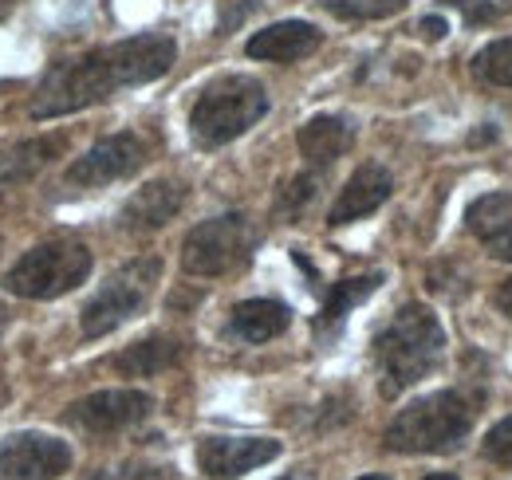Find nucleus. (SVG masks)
<instances>
[{"label": "nucleus", "instance_id": "33", "mask_svg": "<svg viewBox=\"0 0 512 480\" xmlns=\"http://www.w3.org/2000/svg\"><path fill=\"white\" fill-rule=\"evenodd\" d=\"M359 480H386V477H359Z\"/></svg>", "mask_w": 512, "mask_h": 480}, {"label": "nucleus", "instance_id": "2", "mask_svg": "<svg viewBox=\"0 0 512 480\" xmlns=\"http://www.w3.org/2000/svg\"><path fill=\"white\" fill-rule=\"evenodd\" d=\"M442 347H446V331L430 307L422 303L398 307V315L375 339V366H379L386 398H398L402 390L418 386L438 366Z\"/></svg>", "mask_w": 512, "mask_h": 480}, {"label": "nucleus", "instance_id": "34", "mask_svg": "<svg viewBox=\"0 0 512 480\" xmlns=\"http://www.w3.org/2000/svg\"><path fill=\"white\" fill-rule=\"evenodd\" d=\"M0 402H4V382H0Z\"/></svg>", "mask_w": 512, "mask_h": 480}, {"label": "nucleus", "instance_id": "9", "mask_svg": "<svg viewBox=\"0 0 512 480\" xmlns=\"http://www.w3.org/2000/svg\"><path fill=\"white\" fill-rule=\"evenodd\" d=\"M142 162H146V146H142L138 134H111V138L95 142L83 158L71 162L67 185H75V189H99V185L130 178Z\"/></svg>", "mask_w": 512, "mask_h": 480}, {"label": "nucleus", "instance_id": "25", "mask_svg": "<svg viewBox=\"0 0 512 480\" xmlns=\"http://www.w3.org/2000/svg\"><path fill=\"white\" fill-rule=\"evenodd\" d=\"M453 8H461V16H465V24H493L501 12H505V4H493V0H449Z\"/></svg>", "mask_w": 512, "mask_h": 480}, {"label": "nucleus", "instance_id": "8", "mask_svg": "<svg viewBox=\"0 0 512 480\" xmlns=\"http://www.w3.org/2000/svg\"><path fill=\"white\" fill-rule=\"evenodd\" d=\"M71 469V449L48 433H12L0 441V480H60Z\"/></svg>", "mask_w": 512, "mask_h": 480}, {"label": "nucleus", "instance_id": "15", "mask_svg": "<svg viewBox=\"0 0 512 480\" xmlns=\"http://www.w3.org/2000/svg\"><path fill=\"white\" fill-rule=\"evenodd\" d=\"M296 142H300V154L308 158V166L323 170V166H331L335 158H343L351 150L355 130H351V122L339 119V115H320V119L300 126Z\"/></svg>", "mask_w": 512, "mask_h": 480}, {"label": "nucleus", "instance_id": "18", "mask_svg": "<svg viewBox=\"0 0 512 480\" xmlns=\"http://www.w3.org/2000/svg\"><path fill=\"white\" fill-rule=\"evenodd\" d=\"M178 355H182V343H178V339L150 335V339H142V343H130L127 351L115 359V366H119V374H127V378H150V374L170 370V366L178 362Z\"/></svg>", "mask_w": 512, "mask_h": 480}, {"label": "nucleus", "instance_id": "23", "mask_svg": "<svg viewBox=\"0 0 512 480\" xmlns=\"http://www.w3.org/2000/svg\"><path fill=\"white\" fill-rule=\"evenodd\" d=\"M316 189H320V174H300V178H292L288 189L280 193V213H284V217H296V213L316 197Z\"/></svg>", "mask_w": 512, "mask_h": 480}, {"label": "nucleus", "instance_id": "14", "mask_svg": "<svg viewBox=\"0 0 512 480\" xmlns=\"http://www.w3.org/2000/svg\"><path fill=\"white\" fill-rule=\"evenodd\" d=\"M320 28L308 24V20H284V24H272L264 32H256L249 40V56L253 60H272V63H296L304 56H312L320 48Z\"/></svg>", "mask_w": 512, "mask_h": 480}, {"label": "nucleus", "instance_id": "5", "mask_svg": "<svg viewBox=\"0 0 512 480\" xmlns=\"http://www.w3.org/2000/svg\"><path fill=\"white\" fill-rule=\"evenodd\" d=\"M91 276V252L87 244L71 237H52L28 248L4 276V288L20 300H56L79 288Z\"/></svg>", "mask_w": 512, "mask_h": 480}, {"label": "nucleus", "instance_id": "7", "mask_svg": "<svg viewBox=\"0 0 512 480\" xmlns=\"http://www.w3.org/2000/svg\"><path fill=\"white\" fill-rule=\"evenodd\" d=\"M158 272H162V264L154 256L130 260L127 268H119L83 307V335L103 339L115 327H123L127 319H134L150 300V288L158 284Z\"/></svg>", "mask_w": 512, "mask_h": 480}, {"label": "nucleus", "instance_id": "29", "mask_svg": "<svg viewBox=\"0 0 512 480\" xmlns=\"http://www.w3.org/2000/svg\"><path fill=\"white\" fill-rule=\"evenodd\" d=\"M16 4H20V0H0V20H8V16L16 12Z\"/></svg>", "mask_w": 512, "mask_h": 480}, {"label": "nucleus", "instance_id": "11", "mask_svg": "<svg viewBox=\"0 0 512 480\" xmlns=\"http://www.w3.org/2000/svg\"><path fill=\"white\" fill-rule=\"evenodd\" d=\"M280 457V441L272 437H201L197 469L209 480H237Z\"/></svg>", "mask_w": 512, "mask_h": 480}, {"label": "nucleus", "instance_id": "3", "mask_svg": "<svg viewBox=\"0 0 512 480\" xmlns=\"http://www.w3.org/2000/svg\"><path fill=\"white\" fill-rule=\"evenodd\" d=\"M473 429V406L457 390H438L410 402L386 425V449L394 453H449Z\"/></svg>", "mask_w": 512, "mask_h": 480}, {"label": "nucleus", "instance_id": "16", "mask_svg": "<svg viewBox=\"0 0 512 480\" xmlns=\"http://www.w3.org/2000/svg\"><path fill=\"white\" fill-rule=\"evenodd\" d=\"M288 323H292V311L280 300H245L229 315V335L241 343H268L284 335Z\"/></svg>", "mask_w": 512, "mask_h": 480}, {"label": "nucleus", "instance_id": "13", "mask_svg": "<svg viewBox=\"0 0 512 480\" xmlns=\"http://www.w3.org/2000/svg\"><path fill=\"white\" fill-rule=\"evenodd\" d=\"M390 189H394V181H390L383 166H359L351 174V181L339 189V197H335V205L327 213V225H351V221L375 213L390 197Z\"/></svg>", "mask_w": 512, "mask_h": 480}, {"label": "nucleus", "instance_id": "32", "mask_svg": "<svg viewBox=\"0 0 512 480\" xmlns=\"http://www.w3.org/2000/svg\"><path fill=\"white\" fill-rule=\"evenodd\" d=\"M426 480H457V477H449V473H434V477H426Z\"/></svg>", "mask_w": 512, "mask_h": 480}, {"label": "nucleus", "instance_id": "27", "mask_svg": "<svg viewBox=\"0 0 512 480\" xmlns=\"http://www.w3.org/2000/svg\"><path fill=\"white\" fill-rule=\"evenodd\" d=\"M418 32H422L426 40H442L449 28H446V20H442V16H426V20L418 24Z\"/></svg>", "mask_w": 512, "mask_h": 480}, {"label": "nucleus", "instance_id": "4", "mask_svg": "<svg viewBox=\"0 0 512 480\" xmlns=\"http://www.w3.org/2000/svg\"><path fill=\"white\" fill-rule=\"evenodd\" d=\"M268 95L249 75H221L213 79L190 111V134L201 150H217L233 138H241L249 126L264 119Z\"/></svg>", "mask_w": 512, "mask_h": 480}, {"label": "nucleus", "instance_id": "31", "mask_svg": "<svg viewBox=\"0 0 512 480\" xmlns=\"http://www.w3.org/2000/svg\"><path fill=\"white\" fill-rule=\"evenodd\" d=\"M4 327H8V311L0 307V335H4Z\"/></svg>", "mask_w": 512, "mask_h": 480}, {"label": "nucleus", "instance_id": "30", "mask_svg": "<svg viewBox=\"0 0 512 480\" xmlns=\"http://www.w3.org/2000/svg\"><path fill=\"white\" fill-rule=\"evenodd\" d=\"M280 480H316L312 473H288V477H280Z\"/></svg>", "mask_w": 512, "mask_h": 480}, {"label": "nucleus", "instance_id": "22", "mask_svg": "<svg viewBox=\"0 0 512 480\" xmlns=\"http://www.w3.org/2000/svg\"><path fill=\"white\" fill-rule=\"evenodd\" d=\"M327 8L343 20H383L406 8V0H327Z\"/></svg>", "mask_w": 512, "mask_h": 480}, {"label": "nucleus", "instance_id": "26", "mask_svg": "<svg viewBox=\"0 0 512 480\" xmlns=\"http://www.w3.org/2000/svg\"><path fill=\"white\" fill-rule=\"evenodd\" d=\"M485 244H489V252H493L497 260H509V264H512V221L505 225V229H497V233L485 240Z\"/></svg>", "mask_w": 512, "mask_h": 480}, {"label": "nucleus", "instance_id": "12", "mask_svg": "<svg viewBox=\"0 0 512 480\" xmlns=\"http://www.w3.org/2000/svg\"><path fill=\"white\" fill-rule=\"evenodd\" d=\"M186 205V185L182 181H150L146 189H138L123 205L119 221L127 233H154L162 225H170Z\"/></svg>", "mask_w": 512, "mask_h": 480}, {"label": "nucleus", "instance_id": "24", "mask_svg": "<svg viewBox=\"0 0 512 480\" xmlns=\"http://www.w3.org/2000/svg\"><path fill=\"white\" fill-rule=\"evenodd\" d=\"M485 457L497 461V465H505V469H512V418L497 421V425L489 429V437H485Z\"/></svg>", "mask_w": 512, "mask_h": 480}, {"label": "nucleus", "instance_id": "21", "mask_svg": "<svg viewBox=\"0 0 512 480\" xmlns=\"http://www.w3.org/2000/svg\"><path fill=\"white\" fill-rule=\"evenodd\" d=\"M473 71H477V79H485L493 87H512V36L481 48L473 60Z\"/></svg>", "mask_w": 512, "mask_h": 480}, {"label": "nucleus", "instance_id": "19", "mask_svg": "<svg viewBox=\"0 0 512 480\" xmlns=\"http://www.w3.org/2000/svg\"><path fill=\"white\" fill-rule=\"evenodd\" d=\"M64 150V138H32V142H20L12 154H8V162L0 166V181L8 185H16V181H28L36 170H44L56 154Z\"/></svg>", "mask_w": 512, "mask_h": 480}, {"label": "nucleus", "instance_id": "28", "mask_svg": "<svg viewBox=\"0 0 512 480\" xmlns=\"http://www.w3.org/2000/svg\"><path fill=\"white\" fill-rule=\"evenodd\" d=\"M497 307L512 319V276L509 280H501V288H497Z\"/></svg>", "mask_w": 512, "mask_h": 480}, {"label": "nucleus", "instance_id": "10", "mask_svg": "<svg viewBox=\"0 0 512 480\" xmlns=\"http://www.w3.org/2000/svg\"><path fill=\"white\" fill-rule=\"evenodd\" d=\"M154 398L142 390H99L75 406H67V425L83 433H123L130 425L150 418Z\"/></svg>", "mask_w": 512, "mask_h": 480}, {"label": "nucleus", "instance_id": "17", "mask_svg": "<svg viewBox=\"0 0 512 480\" xmlns=\"http://www.w3.org/2000/svg\"><path fill=\"white\" fill-rule=\"evenodd\" d=\"M379 284H383L379 272L355 276V280H339V284L327 292V300H323V311H320V319H316V335H320V339H331V335L343 327V319L351 315V307L371 300V296L379 292Z\"/></svg>", "mask_w": 512, "mask_h": 480}, {"label": "nucleus", "instance_id": "20", "mask_svg": "<svg viewBox=\"0 0 512 480\" xmlns=\"http://www.w3.org/2000/svg\"><path fill=\"white\" fill-rule=\"evenodd\" d=\"M509 221H512V197L509 193H489V197L473 201V205H469V213H465L469 233H477L481 240H489L497 229H505Z\"/></svg>", "mask_w": 512, "mask_h": 480}, {"label": "nucleus", "instance_id": "6", "mask_svg": "<svg viewBox=\"0 0 512 480\" xmlns=\"http://www.w3.org/2000/svg\"><path fill=\"white\" fill-rule=\"evenodd\" d=\"M256 240V225L245 213H225L213 221H201L182 244V264L190 276H229L249 264Z\"/></svg>", "mask_w": 512, "mask_h": 480}, {"label": "nucleus", "instance_id": "1", "mask_svg": "<svg viewBox=\"0 0 512 480\" xmlns=\"http://www.w3.org/2000/svg\"><path fill=\"white\" fill-rule=\"evenodd\" d=\"M174 40L170 36H134V40H119L111 48H95L79 60L56 63L48 71V79L36 87L32 99V119H60L71 111L107 103L115 91L123 87H138L150 79H162L174 67Z\"/></svg>", "mask_w": 512, "mask_h": 480}]
</instances>
